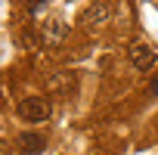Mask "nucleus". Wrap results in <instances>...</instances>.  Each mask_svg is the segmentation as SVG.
<instances>
[{"label": "nucleus", "mask_w": 158, "mask_h": 155, "mask_svg": "<svg viewBox=\"0 0 158 155\" xmlns=\"http://www.w3.org/2000/svg\"><path fill=\"white\" fill-rule=\"evenodd\" d=\"M16 44L25 47V50H34V47H37V37H34L31 28H19V31H16Z\"/></svg>", "instance_id": "7"}, {"label": "nucleus", "mask_w": 158, "mask_h": 155, "mask_svg": "<svg viewBox=\"0 0 158 155\" xmlns=\"http://www.w3.org/2000/svg\"><path fill=\"white\" fill-rule=\"evenodd\" d=\"M155 62H158V56H155V50H152L149 44H133V47H130V65H133L136 71H149Z\"/></svg>", "instance_id": "5"}, {"label": "nucleus", "mask_w": 158, "mask_h": 155, "mask_svg": "<svg viewBox=\"0 0 158 155\" xmlns=\"http://www.w3.org/2000/svg\"><path fill=\"white\" fill-rule=\"evenodd\" d=\"M74 87H77L74 71H56L50 81H47V93H53V96H71Z\"/></svg>", "instance_id": "4"}, {"label": "nucleus", "mask_w": 158, "mask_h": 155, "mask_svg": "<svg viewBox=\"0 0 158 155\" xmlns=\"http://www.w3.org/2000/svg\"><path fill=\"white\" fill-rule=\"evenodd\" d=\"M47 3V0H25V6H28V13H37L40 6Z\"/></svg>", "instance_id": "8"}, {"label": "nucleus", "mask_w": 158, "mask_h": 155, "mask_svg": "<svg viewBox=\"0 0 158 155\" xmlns=\"http://www.w3.org/2000/svg\"><path fill=\"white\" fill-rule=\"evenodd\" d=\"M65 34H68V25H65L62 19H47V22L40 25V37L47 40V47L62 44V40H65Z\"/></svg>", "instance_id": "6"}, {"label": "nucleus", "mask_w": 158, "mask_h": 155, "mask_svg": "<svg viewBox=\"0 0 158 155\" xmlns=\"http://www.w3.org/2000/svg\"><path fill=\"white\" fill-rule=\"evenodd\" d=\"M16 146H19L22 155H40V152L47 149V133H40V130H25V133H19Z\"/></svg>", "instance_id": "3"}, {"label": "nucleus", "mask_w": 158, "mask_h": 155, "mask_svg": "<svg viewBox=\"0 0 158 155\" xmlns=\"http://www.w3.org/2000/svg\"><path fill=\"white\" fill-rule=\"evenodd\" d=\"M19 118L22 121H31V124H40L50 118V103L44 96H25L19 103Z\"/></svg>", "instance_id": "2"}, {"label": "nucleus", "mask_w": 158, "mask_h": 155, "mask_svg": "<svg viewBox=\"0 0 158 155\" xmlns=\"http://www.w3.org/2000/svg\"><path fill=\"white\" fill-rule=\"evenodd\" d=\"M109 19H112V3H109V0H96V3H90L81 16H77L81 28H87V31H99V28H106Z\"/></svg>", "instance_id": "1"}, {"label": "nucleus", "mask_w": 158, "mask_h": 155, "mask_svg": "<svg viewBox=\"0 0 158 155\" xmlns=\"http://www.w3.org/2000/svg\"><path fill=\"white\" fill-rule=\"evenodd\" d=\"M149 90H152V93H155V96H158V74H155V78H152V84H149Z\"/></svg>", "instance_id": "9"}]
</instances>
